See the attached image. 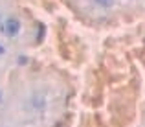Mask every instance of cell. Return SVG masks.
Returning a JSON list of instances; mask_svg holds the SVG:
<instances>
[{
    "label": "cell",
    "instance_id": "1",
    "mask_svg": "<svg viewBox=\"0 0 145 127\" xmlns=\"http://www.w3.org/2000/svg\"><path fill=\"white\" fill-rule=\"evenodd\" d=\"M18 28H20L18 20H13V18H9V20L6 22V26H4V32H6L7 35H15V33L18 32Z\"/></svg>",
    "mask_w": 145,
    "mask_h": 127
},
{
    "label": "cell",
    "instance_id": "2",
    "mask_svg": "<svg viewBox=\"0 0 145 127\" xmlns=\"http://www.w3.org/2000/svg\"><path fill=\"white\" fill-rule=\"evenodd\" d=\"M97 4H103V6H110L112 4V0H96Z\"/></svg>",
    "mask_w": 145,
    "mask_h": 127
},
{
    "label": "cell",
    "instance_id": "3",
    "mask_svg": "<svg viewBox=\"0 0 145 127\" xmlns=\"http://www.w3.org/2000/svg\"><path fill=\"white\" fill-rule=\"evenodd\" d=\"M2 52H4V50H2V46H0V53H2Z\"/></svg>",
    "mask_w": 145,
    "mask_h": 127
}]
</instances>
